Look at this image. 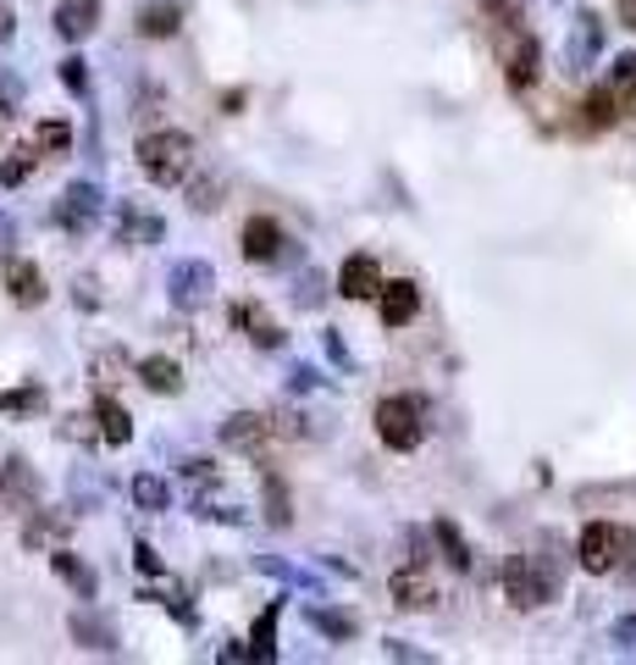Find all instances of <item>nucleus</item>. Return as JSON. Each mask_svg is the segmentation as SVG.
<instances>
[{"label": "nucleus", "instance_id": "obj_1", "mask_svg": "<svg viewBox=\"0 0 636 665\" xmlns=\"http://www.w3.org/2000/svg\"><path fill=\"white\" fill-rule=\"evenodd\" d=\"M189 166H195V139H189V133L155 128V133L139 139V173H144L155 189L184 184V178H189Z\"/></svg>", "mask_w": 636, "mask_h": 665}, {"label": "nucleus", "instance_id": "obj_2", "mask_svg": "<svg viewBox=\"0 0 636 665\" xmlns=\"http://www.w3.org/2000/svg\"><path fill=\"white\" fill-rule=\"evenodd\" d=\"M560 588V565L554 560H542V555H509L504 560V599L515 610H537V605H549Z\"/></svg>", "mask_w": 636, "mask_h": 665}, {"label": "nucleus", "instance_id": "obj_3", "mask_svg": "<svg viewBox=\"0 0 636 665\" xmlns=\"http://www.w3.org/2000/svg\"><path fill=\"white\" fill-rule=\"evenodd\" d=\"M377 433L388 450H421L426 439V399L421 394H393L377 405Z\"/></svg>", "mask_w": 636, "mask_h": 665}, {"label": "nucleus", "instance_id": "obj_4", "mask_svg": "<svg viewBox=\"0 0 636 665\" xmlns=\"http://www.w3.org/2000/svg\"><path fill=\"white\" fill-rule=\"evenodd\" d=\"M211 294H216V267L211 261H172L166 267V300L177 305V311H205L211 305Z\"/></svg>", "mask_w": 636, "mask_h": 665}, {"label": "nucleus", "instance_id": "obj_5", "mask_svg": "<svg viewBox=\"0 0 636 665\" xmlns=\"http://www.w3.org/2000/svg\"><path fill=\"white\" fill-rule=\"evenodd\" d=\"M101 211H106L101 184H95V178H78V184H67V189H61V200H56V228L83 238L89 228L101 222Z\"/></svg>", "mask_w": 636, "mask_h": 665}, {"label": "nucleus", "instance_id": "obj_6", "mask_svg": "<svg viewBox=\"0 0 636 665\" xmlns=\"http://www.w3.org/2000/svg\"><path fill=\"white\" fill-rule=\"evenodd\" d=\"M498 56H504V83H509L515 95H526L531 83H537V72H542L537 39L520 34V23H515V28H498Z\"/></svg>", "mask_w": 636, "mask_h": 665}, {"label": "nucleus", "instance_id": "obj_7", "mask_svg": "<svg viewBox=\"0 0 636 665\" xmlns=\"http://www.w3.org/2000/svg\"><path fill=\"white\" fill-rule=\"evenodd\" d=\"M625 544H631V538H625L614 522H587V533H581V544H576V560H581V571L603 576V571H614V565H620Z\"/></svg>", "mask_w": 636, "mask_h": 665}, {"label": "nucleus", "instance_id": "obj_8", "mask_svg": "<svg viewBox=\"0 0 636 665\" xmlns=\"http://www.w3.org/2000/svg\"><path fill=\"white\" fill-rule=\"evenodd\" d=\"M598 50H603V18L598 12H576L570 39H565V72L570 78H587L592 61H598Z\"/></svg>", "mask_w": 636, "mask_h": 665}, {"label": "nucleus", "instance_id": "obj_9", "mask_svg": "<svg viewBox=\"0 0 636 665\" xmlns=\"http://www.w3.org/2000/svg\"><path fill=\"white\" fill-rule=\"evenodd\" d=\"M388 588H393V605H399V610H432V605H437V582L426 576V565H421V560L399 565Z\"/></svg>", "mask_w": 636, "mask_h": 665}, {"label": "nucleus", "instance_id": "obj_10", "mask_svg": "<svg viewBox=\"0 0 636 665\" xmlns=\"http://www.w3.org/2000/svg\"><path fill=\"white\" fill-rule=\"evenodd\" d=\"M67 632H72V643H78V649H89V654H117V649H122V643H117V632H111V621H106V616H95L89 605L67 616Z\"/></svg>", "mask_w": 636, "mask_h": 665}, {"label": "nucleus", "instance_id": "obj_11", "mask_svg": "<svg viewBox=\"0 0 636 665\" xmlns=\"http://www.w3.org/2000/svg\"><path fill=\"white\" fill-rule=\"evenodd\" d=\"M161 238H166V217L122 200V211H117V244H161Z\"/></svg>", "mask_w": 636, "mask_h": 665}, {"label": "nucleus", "instance_id": "obj_12", "mask_svg": "<svg viewBox=\"0 0 636 665\" xmlns=\"http://www.w3.org/2000/svg\"><path fill=\"white\" fill-rule=\"evenodd\" d=\"M271 433H278V428H271V416H260V410H233L222 422V444L227 450H260Z\"/></svg>", "mask_w": 636, "mask_h": 665}, {"label": "nucleus", "instance_id": "obj_13", "mask_svg": "<svg viewBox=\"0 0 636 665\" xmlns=\"http://www.w3.org/2000/svg\"><path fill=\"white\" fill-rule=\"evenodd\" d=\"M95 28H101V0H61L56 7V34L67 45H83Z\"/></svg>", "mask_w": 636, "mask_h": 665}, {"label": "nucleus", "instance_id": "obj_14", "mask_svg": "<svg viewBox=\"0 0 636 665\" xmlns=\"http://www.w3.org/2000/svg\"><path fill=\"white\" fill-rule=\"evenodd\" d=\"M238 249H244V261H260V267H266V261H278V256H283V228L271 222V217H249Z\"/></svg>", "mask_w": 636, "mask_h": 665}, {"label": "nucleus", "instance_id": "obj_15", "mask_svg": "<svg viewBox=\"0 0 636 665\" xmlns=\"http://www.w3.org/2000/svg\"><path fill=\"white\" fill-rule=\"evenodd\" d=\"M233 327L244 332V339H255L260 350H283V339H288V332H283L278 322H271L260 305H249V300H238V305H233Z\"/></svg>", "mask_w": 636, "mask_h": 665}, {"label": "nucleus", "instance_id": "obj_16", "mask_svg": "<svg viewBox=\"0 0 636 665\" xmlns=\"http://www.w3.org/2000/svg\"><path fill=\"white\" fill-rule=\"evenodd\" d=\"M338 294L343 300H372V294H382V267L372 256H349L343 272H338Z\"/></svg>", "mask_w": 636, "mask_h": 665}, {"label": "nucleus", "instance_id": "obj_17", "mask_svg": "<svg viewBox=\"0 0 636 665\" xmlns=\"http://www.w3.org/2000/svg\"><path fill=\"white\" fill-rule=\"evenodd\" d=\"M7 294H12V305H23V311L45 305V272H39L34 261L12 256V261H7Z\"/></svg>", "mask_w": 636, "mask_h": 665}, {"label": "nucleus", "instance_id": "obj_18", "mask_svg": "<svg viewBox=\"0 0 636 665\" xmlns=\"http://www.w3.org/2000/svg\"><path fill=\"white\" fill-rule=\"evenodd\" d=\"M255 571H260V576H271V582H283V588H305L310 599H321V594H327V588H321V576H310L305 565L278 560V555H255Z\"/></svg>", "mask_w": 636, "mask_h": 665}, {"label": "nucleus", "instance_id": "obj_19", "mask_svg": "<svg viewBox=\"0 0 636 665\" xmlns=\"http://www.w3.org/2000/svg\"><path fill=\"white\" fill-rule=\"evenodd\" d=\"M415 311H421V289H415L410 278H393V283H382V322H388V327H404V322H415Z\"/></svg>", "mask_w": 636, "mask_h": 665}, {"label": "nucleus", "instance_id": "obj_20", "mask_svg": "<svg viewBox=\"0 0 636 665\" xmlns=\"http://www.w3.org/2000/svg\"><path fill=\"white\" fill-rule=\"evenodd\" d=\"M95 422H101V439H106L111 450L133 444V416H128V405H122V399L101 394V405H95Z\"/></svg>", "mask_w": 636, "mask_h": 665}, {"label": "nucleus", "instance_id": "obj_21", "mask_svg": "<svg viewBox=\"0 0 636 665\" xmlns=\"http://www.w3.org/2000/svg\"><path fill=\"white\" fill-rule=\"evenodd\" d=\"M50 565H56V576L67 582V588H72L78 599H95V594H101V576L89 571V565L72 555V549H56V555H50Z\"/></svg>", "mask_w": 636, "mask_h": 665}, {"label": "nucleus", "instance_id": "obj_22", "mask_svg": "<svg viewBox=\"0 0 636 665\" xmlns=\"http://www.w3.org/2000/svg\"><path fill=\"white\" fill-rule=\"evenodd\" d=\"M139 383L150 394H184V366H177L172 355H144L139 361Z\"/></svg>", "mask_w": 636, "mask_h": 665}, {"label": "nucleus", "instance_id": "obj_23", "mask_svg": "<svg viewBox=\"0 0 636 665\" xmlns=\"http://www.w3.org/2000/svg\"><path fill=\"white\" fill-rule=\"evenodd\" d=\"M614 122H625V117H620L614 90L603 83V90H592V95L581 101V133H603V128H614Z\"/></svg>", "mask_w": 636, "mask_h": 665}, {"label": "nucleus", "instance_id": "obj_24", "mask_svg": "<svg viewBox=\"0 0 636 665\" xmlns=\"http://www.w3.org/2000/svg\"><path fill=\"white\" fill-rule=\"evenodd\" d=\"M128 493H133V505L150 511V516H166V511H172V488H166V477H155V471H139V477L128 482Z\"/></svg>", "mask_w": 636, "mask_h": 665}, {"label": "nucleus", "instance_id": "obj_25", "mask_svg": "<svg viewBox=\"0 0 636 665\" xmlns=\"http://www.w3.org/2000/svg\"><path fill=\"white\" fill-rule=\"evenodd\" d=\"M278 621H283V605H266L260 610V621H255V632H249V660H278Z\"/></svg>", "mask_w": 636, "mask_h": 665}, {"label": "nucleus", "instance_id": "obj_26", "mask_svg": "<svg viewBox=\"0 0 636 665\" xmlns=\"http://www.w3.org/2000/svg\"><path fill=\"white\" fill-rule=\"evenodd\" d=\"M609 90H614V101H620V117H636V50H625V56L614 61Z\"/></svg>", "mask_w": 636, "mask_h": 665}, {"label": "nucleus", "instance_id": "obj_27", "mask_svg": "<svg viewBox=\"0 0 636 665\" xmlns=\"http://www.w3.org/2000/svg\"><path fill=\"white\" fill-rule=\"evenodd\" d=\"M305 621L321 632V638H332V643H343V638H354V616H343V610H332V605H305Z\"/></svg>", "mask_w": 636, "mask_h": 665}, {"label": "nucleus", "instance_id": "obj_28", "mask_svg": "<svg viewBox=\"0 0 636 665\" xmlns=\"http://www.w3.org/2000/svg\"><path fill=\"white\" fill-rule=\"evenodd\" d=\"M432 538L443 544V555H448V565H454V571H471V565H476V560H471V544L460 538V527H454L448 516H437V522H432Z\"/></svg>", "mask_w": 636, "mask_h": 665}, {"label": "nucleus", "instance_id": "obj_29", "mask_svg": "<svg viewBox=\"0 0 636 665\" xmlns=\"http://www.w3.org/2000/svg\"><path fill=\"white\" fill-rule=\"evenodd\" d=\"M177 28H184V18H177L172 0H166V7L155 0V7H144V12H139V34H144V39H172Z\"/></svg>", "mask_w": 636, "mask_h": 665}, {"label": "nucleus", "instance_id": "obj_30", "mask_svg": "<svg viewBox=\"0 0 636 665\" xmlns=\"http://www.w3.org/2000/svg\"><path fill=\"white\" fill-rule=\"evenodd\" d=\"M34 161H39V144L12 150L7 161H0V189H17V184H28V178H34Z\"/></svg>", "mask_w": 636, "mask_h": 665}, {"label": "nucleus", "instance_id": "obj_31", "mask_svg": "<svg viewBox=\"0 0 636 665\" xmlns=\"http://www.w3.org/2000/svg\"><path fill=\"white\" fill-rule=\"evenodd\" d=\"M34 144H39V155H67V150H72V128H67L61 117H45V122L34 128Z\"/></svg>", "mask_w": 636, "mask_h": 665}, {"label": "nucleus", "instance_id": "obj_32", "mask_svg": "<svg viewBox=\"0 0 636 665\" xmlns=\"http://www.w3.org/2000/svg\"><path fill=\"white\" fill-rule=\"evenodd\" d=\"M266 522L271 527H288L294 516H288V482L278 477V471H266Z\"/></svg>", "mask_w": 636, "mask_h": 665}, {"label": "nucleus", "instance_id": "obj_33", "mask_svg": "<svg viewBox=\"0 0 636 665\" xmlns=\"http://www.w3.org/2000/svg\"><path fill=\"white\" fill-rule=\"evenodd\" d=\"M0 410H7V416H34V410H45V388L39 383L7 388V394H0Z\"/></svg>", "mask_w": 636, "mask_h": 665}, {"label": "nucleus", "instance_id": "obj_34", "mask_svg": "<svg viewBox=\"0 0 636 665\" xmlns=\"http://www.w3.org/2000/svg\"><path fill=\"white\" fill-rule=\"evenodd\" d=\"M294 305H299V311H316V305H327V278H321L316 267H305V272L294 278Z\"/></svg>", "mask_w": 636, "mask_h": 665}, {"label": "nucleus", "instance_id": "obj_35", "mask_svg": "<svg viewBox=\"0 0 636 665\" xmlns=\"http://www.w3.org/2000/svg\"><path fill=\"white\" fill-rule=\"evenodd\" d=\"M72 511H78V516L101 511V482L89 477V471H72Z\"/></svg>", "mask_w": 636, "mask_h": 665}, {"label": "nucleus", "instance_id": "obj_36", "mask_svg": "<svg viewBox=\"0 0 636 665\" xmlns=\"http://www.w3.org/2000/svg\"><path fill=\"white\" fill-rule=\"evenodd\" d=\"M61 83L83 101V95H89V61H83V56H67V61H61Z\"/></svg>", "mask_w": 636, "mask_h": 665}, {"label": "nucleus", "instance_id": "obj_37", "mask_svg": "<svg viewBox=\"0 0 636 665\" xmlns=\"http://www.w3.org/2000/svg\"><path fill=\"white\" fill-rule=\"evenodd\" d=\"M520 7H526V0H482L487 23H498V28H515L520 23Z\"/></svg>", "mask_w": 636, "mask_h": 665}, {"label": "nucleus", "instance_id": "obj_38", "mask_svg": "<svg viewBox=\"0 0 636 665\" xmlns=\"http://www.w3.org/2000/svg\"><path fill=\"white\" fill-rule=\"evenodd\" d=\"M195 516H205V522H227V527H244V522H249L238 505H211V493H205L200 505H195Z\"/></svg>", "mask_w": 636, "mask_h": 665}, {"label": "nucleus", "instance_id": "obj_39", "mask_svg": "<svg viewBox=\"0 0 636 665\" xmlns=\"http://www.w3.org/2000/svg\"><path fill=\"white\" fill-rule=\"evenodd\" d=\"M139 599H161V605H172V616L184 621V627H195V605H189V594H184V588H166V594H139Z\"/></svg>", "mask_w": 636, "mask_h": 665}, {"label": "nucleus", "instance_id": "obj_40", "mask_svg": "<svg viewBox=\"0 0 636 665\" xmlns=\"http://www.w3.org/2000/svg\"><path fill=\"white\" fill-rule=\"evenodd\" d=\"M189 206H195L200 217H205V211H216V206H222V184H216V178H200V184L189 189Z\"/></svg>", "mask_w": 636, "mask_h": 665}, {"label": "nucleus", "instance_id": "obj_41", "mask_svg": "<svg viewBox=\"0 0 636 665\" xmlns=\"http://www.w3.org/2000/svg\"><path fill=\"white\" fill-rule=\"evenodd\" d=\"M12 122H17V83L0 78V139L12 133Z\"/></svg>", "mask_w": 636, "mask_h": 665}, {"label": "nucleus", "instance_id": "obj_42", "mask_svg": "<svg viewBox=\"0 0 636 665\" xmlns=\"http://www.w3.org/2000/svg\"><path fill=\"white\" fill-rule=\"evenodd\" d=\"M61 527H67V516H34V522H28V533H23V538H28V544H45V538H56V533H61Z\"/></svg>", "mask_w": 636, "mask_h": 665}, {"label": "nucleus", "instance_id": "obj_43", "mask_svg": "<svg viewBox=\"0 0 636 665\" xmlns=\"http://www.w3.org/2000/svg\"><path fill=\"white\" fill-rule=\"evenodd\" d=\"M382 654H388V660H410V665H426V660H432L426 649H415V643H404V638H388Z\"/></svg>", "mask_w": 636, "mask_h": 665}, {"label": "nucleus", "instance_id": "obj_44", "mask_svg": "<svg viewBox=\"0 0 636 665\" xmlns=\"http://www.w3.org/2000/svg\"><path fill=\"white\" fill-rule=\"evenodd\" d=\"M321 350H327V361H332V366H343V372H354V355H349V345L338 339V332H321Z\"/></svg>", "mask_w": 636, "mask_h": 665}, {"label": "nucleus", "instance_id": "obj_45", "mask_svg": "<svg viewBox=\"0 0 636 665\" xmlns=\"http://www.w3.org/2000/svg\"><path fill=\"white\" fill-rule=\"evenodd\" d=\"M609 638H614L625 654H636V616H620V621L609 627Z\"/></svg>", "mask_w": 636, "mask_h": 665}, {"label": "nucleus", "instance_id": "obj_46", "mask_svg": "<svg viewBox=\"0 0 636 665\" xmlns=\"http://www.w3.org/2000/svg\"><path fill=\"white\" fill-rule=\"evenodd\" d=\"M316 383H321V372H316V366H294V372H288V394H310Z\"/></svg>", "mask_w": 636, "mask_h": 665}, {"label": "nucleus", "instance_id": "obj_47", "mask_svg": "<svg viewBox=\"0 0 636 665\" xmlns=\"http://www.w3.org/2000/svg\"><path fill=\"white\" fill-rule=\"evenodd\" d=\"M133 565H139L144 576H161V571H166V565H161V555H155L150 544H133Z\"/></svg>", "mask_w": 636, "mask_h": 665}, {"label": "nucleus", "instance_id": "obj_48", "mask_svg": "<svg viewBox=\"0 0 636 665\" xmlns=\"http://www.w3.org/2000/svg\"><path fill=\"white\" fill-rule=\"evenodd\" d=\"M7 471H12V482H17V488H23V493H28V499H39V477H34V471H28V466H23V460H12V466H7Z\"/></svg>", "mask_w": 636, "mask_h": 665}, {"label": "nucleus", "instance_id": "obj_49", "mask_svg": "<svg viewBox=\"0 0 636 665\" xmlns=\"http://www.w3.org/2000/svg\"><path fill=\"white\" fill-rule=\"evenodd\" d=\"M12 244H17V222L0 211V261H12Z\"/></svg>", "mask_w": 636, "mask_h": 665}, {"label": "nucleus", "instance_id": "obj_50", "mask_svg": "<svg viewBox=\"0 0 636 665\" xmlns=\"http://www.w3.org/2000/svg\"><path fill=\"white\" fill-rule=\"evenodd\" d=\"M17 34V12H12V0H0V45H7Z\"/></svg>", "mask_w": 636, "mask_h": 665}, {"label": "nucleus", "instance_id": "obj_51", "mask_svg": "<svg viewBox=\"0 0 636 665\" xmlns=\"http://www.w3.org/2000/svg\"><path fill=\"white\" fill-rule=\"evenodd\" d=\"M620 23H625V28H636V0H620Z\"/></svg>", "mask_w": 636, "mask_h": 665}]
</instances>
